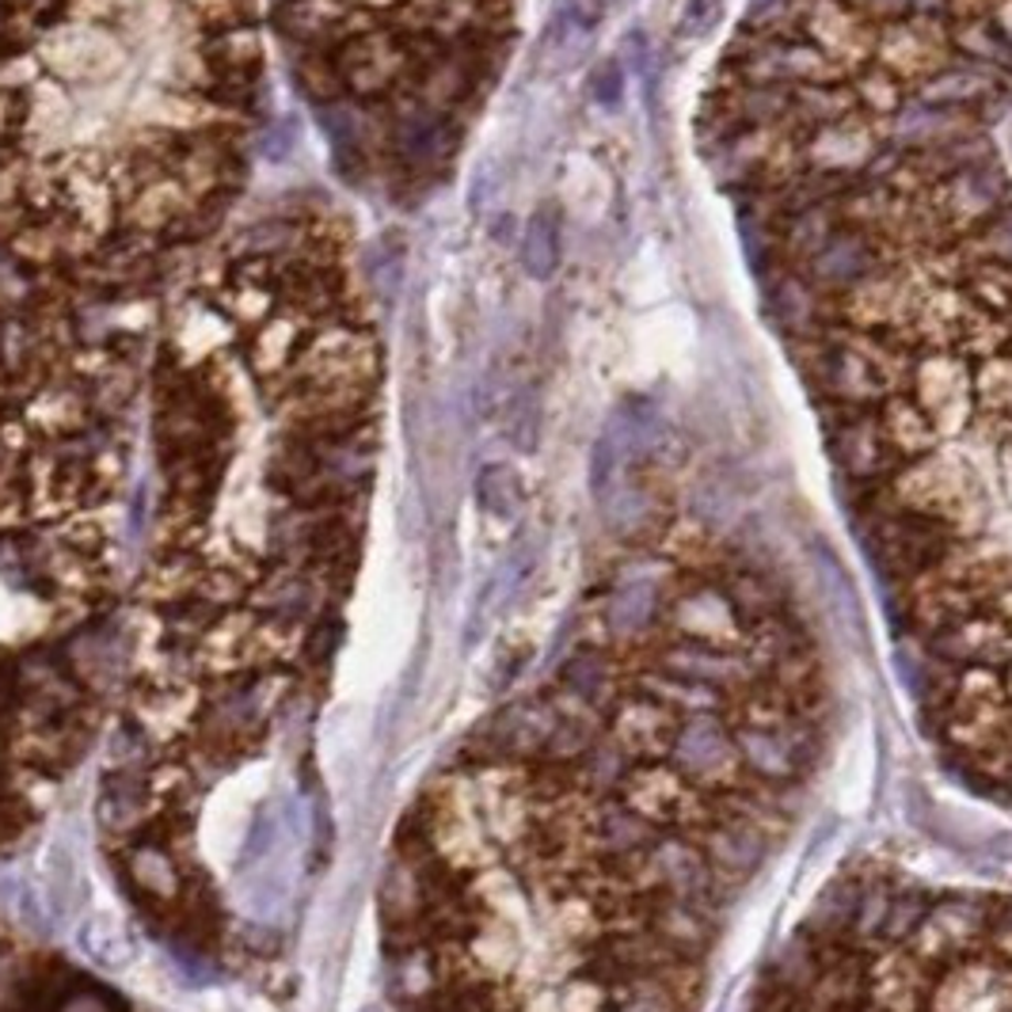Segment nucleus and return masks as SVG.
<instances>
[{
	"instance_id": "obj_5",
	"label": "nucleus",
	"mask_w": 1012,
	"mask_h": 1012,
	"mask_svg": "<svg viewBox=\"0 0 1012 1012\" xmlns=\"http://www.w3.org/2000/svg\"><path fill=\"white\" fill-rule=\"evenodd\" d=\"M609 4H613V0H568V15L574 20V28L590 31L609 12Z\"/></svg>"
},
{
	"instance_id": "obj_2",
	"label": "nucleus",
	"mask_w": 1012,
	"mask_h": 1012,
	"mask_svg": "<svg viewBox=\"0 0 1012 1012\" xmlns=\"http://www.w3.org/2000/svg\"><path fill=\"white\" fill-rule=\"evenodd\" d=\"M979 370L906 331L864 404L819 408L917 727L967 792L1012 808V324Z\"/></svg>"
},
{
	"instance_id": "obj_6",
	"label": "nucleus",
	"mask_w": 1012,
	"mask_h": 1012,
	"mask_svg": "<svg viewBox=\"0 0 1012 1012\" xmlns=\"http://www.w3.org/2000/svg\"><path fill=\"white\" fill-rule=\"evenodd\" d=\"M594 96L602 99V103L621 96V68H616V62H605L594 73Z\"/></svg>"
},
{
	"instance_id": "obj_1",
	"label": "nucleus",
	"mask_w": 1012,
	"mask_h": 1012,
	"mask_svg": "<svg viewBox=\"0 0 1012 1012\" xmlns=\"http://www.w3.org/2000/svg\"><path fill=\"white\" fill-rule=\"evenodd\" d=\"M822 636L766 560L636 529L552 671L419 792L381 879L400 1012H700L830 750Z\"/></svg>"
},
{
	"instance_id": "obj_4",
	"label": "nucleus",
	"mask_w": 1012,
	"mask_h": 1012,
	"mask_svg": "<svg viewBox=\"0 0 1012 1012\" xmlns=\"http://www.w3.org/2000/svg\"><path fill=\"white\" fill-rule=\"evenodd\" d=\"M719 12H724V0H685L682 23L689 34H700L719 20Z\"/></svg>"
},
{
	"instance_id": "obj_3",
	"label": "nucleus",
	"mask_w": 1012,
	"mask_h": 1012,
	"mask_svg": "<svg viewBox=\"0 0 1012 1012\" xmlns=\"http://www.w3.org/2000/svg\"><path fill=\"white\" fill-rule=\"evenodd\" d=\"M521 267L534 278H552L560 267V213L552 205H540L521 233Z\"/></svg>"
}]
</instances>
